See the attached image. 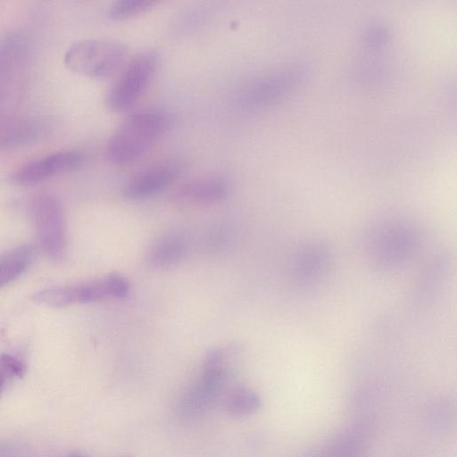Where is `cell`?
Returning a JSON list of instances; mask_svg holds the SVG:
<instances>
[{
    "label": "cell",
    "instance_id": "obj_11",
    "mask_svg": "<svg viewBox=\"0 0 457 457\" xmlns=\"http://www.w3.org/2000/svg\"><path fill=\"white\" fill-rule=\"evenodd\" d=\"M31 245H21L0 256V287L23 274L34 258Z\"/></svg>",
    "mask_w": 457,
    "mask_h": 457
},
{
    "label": "cell",
    "instance_id": "obj_7",
    "mask_svg": "<svg viewBox=\"0 0 457 457\" xmlns=\"http://www.w3.org/2000/svg\"><path fill=\"white\" fill-rule=\"evenodd\" d=\"M229 183L220 175H204L181 184L174 199L186 204H210L222 201L229 193Z\"/></svg>",
    "mask_w": 457,
    "mask_h": 457
},
{
    "label": "cell",
    "instance_id": "obj_17",
    "mask_svg": "<svg viewBox=\"0 0 457 457\" xmlns=\"http://www.w3.org/2000/svg\"><path fill=\"white\" fill-rule=\"evenodd\" d=\"M122 457H132V456H130V455H124V456H122Z\"/></svg>",
    "mask_w": 457,
    "mask_h": 457
},
{
    "label": "cell",
    "instance_id": "obj_14",
    "mask_svg": "<svg viewBox=\"0 0 457 457\" xmlns=\"http://www.w3.org/2000/svg\"><path fill=\"white\" fill-rule=\"evenodd\" d=\"M26 371L25 364L11 354L0 355V397L7 385L16 378H21Z\"/></svg>",
    "mask_w": 457,
    "mask_h": 457
},
{
    "label": "cell",
    "instance_id": "obj_6",
    "mask_svg": "<svg viewBox=\"0 0 457 457\" xmlns=\"http://www.w3.org/2000/svg\"><path fill=\"white\" fill-rule=\"evenodd\" d=\"M85 155L79 151H62L30 161L21 166L12 174L14 183L30 186L53 176L80 168L85 162Z\"/></svg>",
    "mask_w": 457,
    "mask_h": 457
},
{
    "label": "cell",
    "instance_id": "obj_4",
    "mask_svg": "<svg viewBox=\"0 0 457 457\" xmlns=\"http://www.w3.org/2000/svg\"><path fill=\"white\" fill-rule=\"evenodd\" d=\"M31 216L44 252L53 260H60L65 251V223L62 206L50 195L34 197Z\"/></svg>",
    "mask_w": 457,
    "mask_h": 457
},
{
    "label": "cell",
    "instance_id": "obj_3",
    "mask_svg": "<svg viewBox=\"0 0 457 457\" xmlns=\"http://www.w3.org/2000/svg\"><path fill=\"white\" fill-rule=\"evenodd\" d=\"M158 62L153 50L140 52L129 61L107 92V107L115 112L130 109L151 83Z\"/></svg>",
    "mask_w": 457,
    "mask_h": 457
},
{
    "label": "cell",
    "instance_id": "obj_8",
    "mask_svg": "<svg viewBox=\"0 0 457 457\" xmlns=\"http://www.w3.org/2000/svg\"><path fill=\"white\" fill-rule=\"evenodd\" d=\"M413 231L406 227H394L375 241V255L382 266H393L402 261L414 245Z\"/></svg>",
    "mask_w": 457,
    "mask_h": 457
},
{
    "label": "cell",
    "instance_id": "obj_13",
    "mask_svg": "<svg viewBox=\"0 0 457 457\" xmlns=\"http://www.w3.org/2000/svg\"><path fill=\"white\" fill-rule=\"evenodd\" d=\"M155 4L150 0H119L110 5L108 16L115 21L127 20L148 12Z\"/></svg>",
    "mask_w": 457,
    "mask_h": 457
},
{
    "label": "cell",
    "instance_id": "obj_9",
    "mask_svg": "<svg viewBox=\"0 0 457 457\" xmlns=\"http://www.w3.org/2000/svg\"><path fill=\"white\" fill-rule=\"evenodd\" d=\"M329 261V253L326 246L309 245L298 254L295 274L303 282L314 281L326 271Z\"/></svg>",
    "mask_w": 457,
    "mask_h": 457
},
{
    "label": "cell",
    "instance_id": "obj_1",
    "mask_svg": "<svg viewBox=\"0 0 457 457\" xmlns=\"http://www.w3.org/2000/svg\"><path fill=\"white\" fill-rule=\"evenodd\" d=\"M170 121L168 112L158 107H147L131 113L107 142V158L115 164L137 161L164 134Z\"/></svg>",
    "mask_w": 457,
    "mask_h": 457
},
{
    "label": "cell",
    "instance_id": "obj_5",
    "mask_svg": "<svg viewBox=\"0 0 457 457\" xmlns=\"http://www.w3.org/2000/svg\"><path fill=\"white\" fill-rule=\"evenodd\" d=\"M185 164L178 159L153 163L135 174L126 184L123 195L133 200L150 197L172 184L183 172Z\"/></svg>",
    "mask_w": 457,
    "mask_h": 457
},
{
    "label": "cell",
    "instance_id": "obj_10",
    "mask_svg": "<svg viewBox=\"0 0 457 457\" xmlns=\"http://www.w3.org/2000/svg\"><path fill=\"white\" fill-rule=\"evenodd\" d=\"M186 239L177 233L161 237L151 248L148 261L155 268H167L179 262L187 252Z\"/></svg>",
    "mask_w": 457,
    "mask_h": 457
},
{
    "label": "cell",
    "instance_id": "obj_2",
    "mask_svg": "<svg viewBox=\"0 0 457 457\" xmlns=\"http://www.w3.org/2000/svg\"><path fill=\"white\" fill-rule=\"evenodd\" d=\"M127 47L114 39H84L72 44L64 55L65 65L73 72L90 77L106 78L123 64Z\"/></svg>",
    "mask_w": 457,
    "mask_h": 457
},
{
    "label": "cell",
    "instance_id": "obj_15",
    "mask_svg": "<svg viewBox=\"0 0 457 457\" xmlns=\"http://www.w3.org/2000/svg\"><path fill=\"white\" fill-rule=\"evenodd\" d=\"M112 298L124 299L129 292L128 279L120 274L111 273L106 276Z\"/></svg>",
    "mask_w": 457,
    "mask_h": 457
},
{
    "label": "cell",
    "instance_id": "obj_16",
    "mask_svg": "<svg viewBox=\"0 0 457 457\" xmlns=\"http://www.w3.org/2000/svg\"><path fill=\"white\" fill-rule=\"evenodd\" d=\"M68 457H88V456L81 452H75V453L70 454Z\"/></svg>",
    "mask_w": 457,
    "mask_h": 457
},
{
    "label": "cell",
    "instance_id": "obj_12",
    "mask_svg": "<svg viewBox=\"0 0 457 457\" xmlns=\"http://www.w3.org/2000/svg\"><path fill=\"white\" fill-rule=\"evenodd\" d=\"M226 407L234 415L246 416L254 413L261 407V399L253 390L241 386L228 395Z\"/></svg>",
    "mask_w": 457,
    "mask_h": 457
}]
</instances>
